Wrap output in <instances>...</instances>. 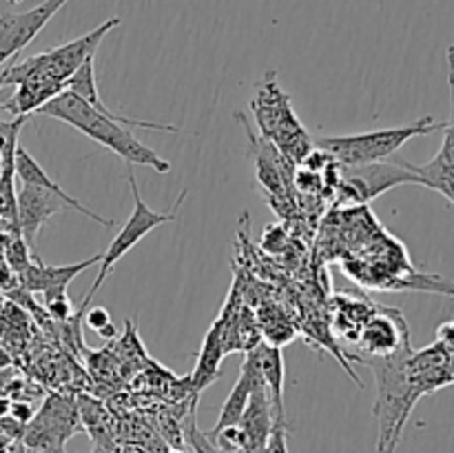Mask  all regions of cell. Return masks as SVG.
Returning <instances> with one entry per match:
<instances>
[{
  "instance_id": "cell-1",
  "label": "cell",
  "mask_w": 454,
  "mask_h": 453,
  "mask_svg": "<svg viewBox=\"0 0 454 453\" xmlns=\"http://www.w3.org/2000/svg\"><path fill=\"white\" fill-rule=\"evenodd\" d=\"M35 114L47 115V118H56L60 120V123H67L69 127L78 129L80 133L91 138L93 142H98V145H102L105 149L120 155L127 164H140V167L155 169L158 173L171 171V164H168L162 155L155 154L151 147H146L145 142L137 140V138L129 131V127L176 133L177 127H173V124L124 118V115L115 114V111L114 114H102V111H98L96 107H91L89 102H84L82 98H78L71 91L58 93L53 100H49L47 105L40 107Z\"/></svg>"
},
{
  "instance_id": "cell-2",
  "label": "cell",
  "mask_w": 454,
  "mask_h": 453,
  "mask_svg": "<svg viewBox=\"0 0 454 453\" xmlns=\"http://www.w3.org/2000/svg\"><path fill=\"white\" fill-rule=\"evenodd\" d=\"M411 351L412 346L395 355H386V358L359 360L372 369L377 382L375 417L380 425L377 453H395L412 409L426 395L424 386L419 385L408 364Z\"/></svg>"
},
{
  "instance_id": "cell-3",
  "label": "cell",
  "mask_w": 454,
  "mask_h": 453,
  "mask_svg": "<svg viewBox=\"0 0 454 453\" xmlns=\"http://www.w3.org/2000/svg\"><path fill=\"white\" fill-rule=\"evenodd\" d=\"M120 18H109L102 25H98L96 29H91L89 34L80 36V38L71 40V43L60 44V47L47 49L43 53H35V56L25 58L20 62H13L7 69H0V87H9V84H20V83H53L62 84L65 87L67 80L71 78L75 69L82 65L87 58L96 56L98 44L102 43L109 31H114L120 25Z\"/></svg>"
},
{
  "instance_id": "cell-4",
  "label": "cell",
  "mask_w": 454,
  "mask_h": 453,
  "mask_svg": "<svg viewBox=\"0 0 454 453\" xmlns=\"http://www.w3.org/2000/svg\"><path fill=\"white\" fill-rule=\"evenodd\" d=\"M443 127H446V123H437L430 115H424V118L415 120L412 124H403V127L350 133V136L317 138L315 147L326 151L333 158V163H337L340 167H362V164H372L393 158L408 140L428 136V133Z\"/></svg>"
},
{
  "instance_id": "cell-5",
  "label": "cell",
  "mask_w": 454,
  "mask_h": 453,
  "mask_svg": "<svg viewBox=\"0 0 454 453\" xmlns=\"http://www.w3.org/2000/svg\"><path fill=\"white\" fill-rule=\"evenodd\" d=\"M257 127L264 140L273 142L293 164H301V160L313 151L315 142L300 123L291 107V98L282 91L275 71L262 78L257 87V96L253 100Z\"/></svg>"
},
{
  "instance_id": "cell-6",
  "label": "cell",
  "mask_w": 454,
  "mask_h": 453,
  "mask_svg": "<svg viewBox=\"0 0 454 453\" xmlns=\"http://www.w3.org/2000/svg\"><path fill=\"white\" fill-rule=\"evenodd\" d=\"M129 182H131V194H133V211L131 216L127 218V222L122 225V229L118 231V235H115L114 240H111V244L106 247V251L102 253L100 258V271H98L96 280H93L91 289H89L87 296L82 298V302H80V309H78V315L84 314V306H89V302L93 300V296L98 293V289L102 287V282H105L106 278H109V274L114 271V266L118 265L120 260H122L124 256H127L129 251H131L133 247H136L137 242H140L142 238H145L149 231H153L155 226L164 225V222H173L177 218V209L182 207V200H184L186 191H182L180 198L176 200V204H173L171 211H153V209L149 207V204L142 200L140 191H137V185H136V178H133V171L129 169Z\"/></svg>"
},
{
  "instance_id": "cell-7",
  "label": "cell",
  "mask_w": 454,
  "mask_h": 453,
  "mask_svg": "<svg viewBox=\"0 0 454 453\" xmlns=\"http://www.w3.org/2000/svg\"><path fill=\"white\" fill-rule=\"evenodd\" d=\"M340 198L348 203H371L399 185H419L415 164L403 158L381 160L362 167H340Z\"/></svg>"
},
{
  "instance_id": "cell-8",
  "label": "cell",
  "mask_w": 454,
  "mask_h": 453,
  "mask_svg": "<svg viewBox=\"0 0 454 453\" xmlns=\"http://www.w3.org/2000/svg\"><path fill=\"white\" fill-rule=\"evenodd\" d=\"M69 0H44L27 12H7L0 16V69L7 60L16 58L47 22L60 12Z\"/></svg>"
},
{
  "instance_id": "cell-9",
  "label": "cell",
  "mask_w": 454,
  "mask_h": 453,
  "mask_svg": "<svg viewBox=\"0 0 454 453\" xmlns=\"http://www.w3.org/2000/svg\"><path fill=\"white\" fill-rule=\"evenodd\" d=\"M359 345L364 346L366 358H386L403 349H411V333L403 315L397 309L375 305L366 315Z\"/></svg>"
},
{
  "instance_id": "cell-10",
  "label": "cell",
  "mask_w": 454,
  "mask_h": 453,
  "mask_svg": "<svg viewBox=\"0 0 454 453\" xmlns=\"http://www.w3.org/2000/svg\"><path fill=\"white\" fill-rule=\"evenodd\" d=\"M78 426V413L71 404H67L65 400L51 398L43 407V411L35 416L34 425L29 426V433H27V444H29L34 451L43 453H65L67 438L75 431Z\"/></svg>"
},
{
  "instance_id": "cell-11",
  "label": "cell",
  "mask_w": 454,
  "mask_h": 453,
  "mask_svg": "<svg viewBox=\"0 0 454 453\" xmlns=\"http://www.w3.org/2000/svg\"><path fill=\"white\" fill-rule=\"evenodd\" d=\"M67 209H69V204L53 191L35 185H20L16 194V222L27 247L34 249L35 238H38L40 229L49 222V218L67 211Z\"/></svg>"
},
{
  "instance_id": "cell-12",
  "label": "cell",
  "mask_w": 454,
  "mask_h": 453,
  "mask_svg": "<svg viewBox=\"0 0 454 453\" xmlns=\"http://www.w3.org/2000/svg\"><path fill=\"white\" fill-rule=\"evenodd\" d=\"M102 258V253H96V256L87 258L82 262H75V265H60V266H51V265H43L38 258H34V262H27V266L20 274V282L27 291L31 293H44V300L53 296H60V293H67V287L71 284V280L75 275L82 274L84 269L89 266L98 265Z\"/></svg>"
},
{
  "instance_id": "cell-13",
  "label": "cell",
  "mask_w": 454,
  "mask_h": 453,
  "mask_svg": "<svg viewBox=\"0 0 454 453\" xmlns=\"http://www.w3.org/2000/svg\"><path fill=\"white\" fill-rule=\"evenodd\" d=\"M238 426L242 429L244 442H247V453L266 447L270 431L275 426V416L269 389H266L264 380H262V373L255 378L251 398H248V404L244 409L242 417H239Z\"/></svg>"
},
{
  "instance_id": "cell-14",
  "label": "cell",
  "mask_w": 454,
  "mask_h": 453,
  "mask_svg": "<svg viewBox=\"0 0 454 453\" xmlns=\"http://www.w3.org/2000/svg\"><path fill=\"white\" fill-rule=\"evenodd\" d=\"M13 167H16V176L20 178L22 185H35V187H44V189L53 191L56 195H60L62 200H65L67 204H69V209H74V211L82 213V216H87L89 220L98 222V225L102 226H115L114 220H109V218H102L100 213L91 211V209L87 207V204H82L80 200H75L74 195L67 194L65 189H62L60 185H58L56 180H51V178L47 176V171H44L43 167L38 164V160L34 158L31 154H27L22 147H16V158H13Z\"/></svg>"
},
{
  "instance_id": "cell-15",
  "label": "cell",
  "mask_w": 454,
  "mask_h": 453,
  "mask_svg": "<svg viewBox=\"0 0 454 453\" xmlns=\"http://www.w3.org/2000/svg\"><path fill=\"white\" fill-rule=\"evenodd\" d=\"M415 171L419 176V185L439 191L454 204V123H446L443 127V142L439 154L421 167L415 164Z\"/></svg>"
},
{
  "instance_id": "cell-16",
  "label": "cell",
  "mask_w": 454,
  "mask_h": 453,
  "mask_svg": "<svg viewBox=\"0 0 454 453\" xmlns=\"http://www.w3.org/2000/svg\"><path fill=\"white\" fill-rule=\"evenodd\" d=\"M257 376H260V364H257L255 349H251L247 351V360H244L242 367H239V378L235 380L231 393L226 395L224 404H222L220 409V416H217L215 426H213V431L208 435H215L220 433L222 429H226V426L238 425L244 409H247L248 398H251V391H253V385H255Z\"/></svg>"
},
{
  "instance_id": "cell-17",
  "label": "cell",
  "mask_w": 454,
  "mask_h": 453,
  "mask_svg": "<svg viewBox=\"0 0 454 453\" xmlns=\"http://www.w3.org/2000/svg\"><path fill=\"white\" fill-rule=\"evenodd\" d=\"M255 355L262 380L269 389L270 404H273L275 425H286V416H284V373H286V369H284L282 349L262 340L255 346Z\"/></svg>"
},
{
  "instance_id": "cell-18",
  "label": "cell",
  "mask_w": 454,
  "mask_h": 453,
  "mask_svg": "<svg viewBox=\"0 0 454 453\" xmlns=\"http://www.w3.org/2000/svg\"><path fill=\"white\" fill-rule=\"evenodd\" d=\"M226 354L224 346V331H222V320H215L213 327L208 329L207 338H204V345L200 349L198 364H195V371L191 376L195 391H202L204 386L211 385L217 378V369H220L222 358Z\"/></svg>"
},
{
  "instance_id": "cell-19",
  "label": "cell",
  "mask_w": 454,
  "mask_h": 453,
  "mask_svg": "<svg viewBox=\"0 0 454 453\" xmlns=\"http://www.w3.org/2000/svg\"><path fill=\"white\" fill-rule=\"evenodd\" d=\"M65 91L75 93L78 98H82L84 102H89L91 107H96L102 114H114L109 107L102 102L100 91H98V76H96V56L87 58L78 69L71 74V78L65 83Z\"/></svg>"
},
{
  "instance_id": "cell-20",
  "label": "cell",
  "mask_w": 454,
  "mask_h": 453,
  "mask_svg": "<svg viewBox=\"0 0 454 453\" xmlns=\"http://www.w3.org/2000/svg\"><path fill=\"white\" fill-rule=\"evenodd\" d=\"M186 438H189L193 453H222L220 449H217V444L208 438V433H202V431L198 429L195 416H191V425L186 426Z\"/></svg>"
},
{
  "instance_id": "cell-21",
  "label": "cell",
  "mask_w": 454,
  "mask_h": 453,
  "mask_svg": "<svg viewBox=\"0 0 454 453\" xmlns=\"http://www.w3.org/2000/svg\"><path fill=\"white\" fill-rule=\"evenodd\" d=\"M47 309H49V315H51L53 320H58V322H65V320H69L71 315V302L69 298H67V293H60V296H53V298H47Z\"/></svg>"
},
{
  "instance_id": "cell-22",
  "label": "cell",
  "mask_w": 454,
  "mask_h": 453,
  "mask_svg": "<svg viewBox=\"0 0 454 453\" xmlns=\"http://www.w3.org/2000/svg\"><path fill=\"white\" fill-rule=\"evenodd\" d=\"M266 453H288L286 425H275L266 442Z\"/></svg>"
},
{
  "instance_id": "cell-23",
  "label": "cell",
  "mask_w": 454,
  "mask_h": 453,
  "mask_svg": "<svg viewBox=\"0 0 454 453\" xmlns=\"http://www.w3.org/2000/svg\"><path fill=\"white\" fill-rule=\"evenodd\" d=\"M87 324L93 329V331H100L106 324H111L109 311L102 309V306H96V309L87 311Z\"/></svg>"
},
{
  "instance_id": "cell-24",
  "label": "cell",
  "mask_w": 454,
  "mask_h": 453,
  "mask_svg": "<svg viewBox=\"0 0 454 453\" xmlns=\"http://www.w3.org/2000/svg\"><path fill=\"white\" fill-rule=\"evenodd\" d=\"M22 124H25V115H18L13 123H3V120H0V149H3V145L9 140V136H12L13 131H20Z\"/></svg>"
},
{
  "instance_id": "cell-25",
  "label": "cell",
  "mask_w": 454,
  "mask_h": 453,
  "mask_svg": "<svg viewBox=\"0 0 454 453\" xmlns=\"http://www.w3.org/2000/svg\"><path fill=\"white\" fill-rule=\"evenodd\" d=\"M167 453H186V451H182V449H168Z\"/></svg>"
},
{
  "instance_id": "cell-26",
  "label": "cell",
  "mask_w": 454,
  "mask_h": 453,
  "mask_svg": "<svg viewBox=\"0 0 454 453\" xmlns=\"http://www.w3.org/2000/svg\"><path fill=\"white\" fill-rule=\"evenodd\" d=\"M251 453H266V447L264 449H255V451H251Z\"/></svg>"
},
{
  "instance_id": "cell-27",
  "label": "cell",
  "mask_w": 454,
  "mask_h": 453,
  "mask_svg": "<svg viewBox=\"0 0 454 453\" xmlns=\"http://www.w3.org/2000/svg\"><path fill=\"white\" fill-rule=\"evenodd\" d=\"M9 3H22V0H9Z\"/></svg>"
},
{
  "instance_id": "cell-28",
  "label": "cell",
  "mask_w": 454,
  "mask_h": 453,
  "mask_svg": "<svg viewBox=\"0 0 454 453\" xmlns=\"http://www.w3.org/2000/svg\"><path fill=\"white\" fill-rule=\"evenodd\" d=\"M31 453H43V451H31Z\"/></svg>"
}]
</instances>
